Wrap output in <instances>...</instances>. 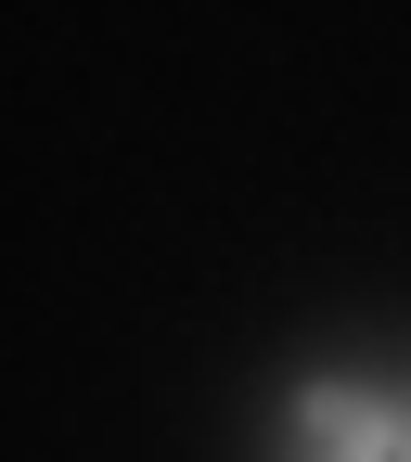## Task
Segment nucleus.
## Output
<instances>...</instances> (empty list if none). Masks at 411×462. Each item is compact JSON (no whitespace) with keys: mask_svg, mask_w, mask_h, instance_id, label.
<instances>
[{"mask_svg":"<svg viewBox=\"0 0 411 462\" xmlns=\"http://www.w3.org/2000/svg\"><path fill=\"white\" fill-rule=\"evenodd\" d=\"M296 424H309V449H334V462H398V449H411V424H386V398H360V385H322Z\"/></svg>","mask_w":411,"mask_h":462,"instance_id":"1","label":"nucleus"},{"mask_svg":"<svg viewBox=\"0 0 411 462\" xmlns=\"http://www.w3.org/2000/svg\"><path fill=\"white\" fill-rule=\"evenodd\" d=\"M398 462H411V449H398Z\"/></svg>","mask_w":411,"mask_h":462,"instance_id":"2","label":"nucleus"}]
</instances>
